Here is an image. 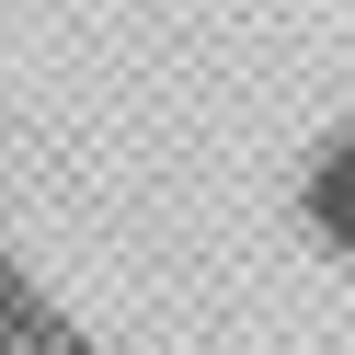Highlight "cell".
<instances>
[{"label":"cell","instance_id":"6da1fadb","mask_svg":"<svg viewBox=\"0 0 355 355\" xmlns=\"http://www.w3.org/2000/svg\"><path fill=\"white\" fill-rule=\"evenodd\" d=\"M298 218H309V241H321V252L355 263V115L298 161Z\"/></svg>","mask_w":355,"mask_h":355}]
</instances>
